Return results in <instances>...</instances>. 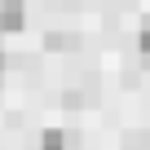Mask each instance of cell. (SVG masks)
I'll list each match as a JSON object with an SVG mask.
<instances>
[{
	"mask_svg": "<svg viewBox=\"0 0 150 150\" xmlns=\"http://www.w3.org/2000/svg\"><path fill=\"white\" fill-rule=\"evenodd\" d=\"M27 18V0H0V35H13Z\"/></svg>",
	"mask_w": 150,
	"mask_h": 150,
	"instance_id": "obj_1",
	"label": "cell"
},
{
	"mask_svg": "<svg viewBox=\"0 0 150 150\" xmlns=\"http://www.w3.org/2000/svg\"><path fill=\"white\" fill-rule=\"evenodd\" d=\"M44 49L62 53V49H80V35H71V31H49L44 35Z\"/></svg>",
	"mask_w": 150,
	"mask_h": 150,
	"instance_id": "obj_2",
	"label": "cell"
},
{
	"mask_svg": "<svg viewBox=\"0 0 150 150\" xmlns=\"http://www.w3.org/2000/svg\"><path fill=\"white\" fill-rule=\"evenodd\" d=\"M40 150H66V137H62L57 128H49V132L40 137Z\"/></svg>",
	"mask_w": 150,
	"mask_h": 150,
	"instance_id": "obj_3",
	"label": "cell"
},
{
	"mask_svg": "<svg viewBox=\"0 0 150 150\" xmlns=\"http://www.w3.org/2000/svg\"><path fill=\"white\" fill-rule=\"evenodd\" d=\"M141 53H150V18L141 22Z\"/></svg>",
	"mask_w": 150,
	"mask_h": 150,
	"instance_id": "obj_4",
	"label": "cell"
},
{
	"mask_svg": "<svg viewBox=\"0 0 150 150\" xmlns=\"http://www.w3.org/2000/svg\"><path fill=\"white\" fill-rule=\"evenodd\" d=\"M5 66H9V57H5V53H0V71H5Z\"/></svg>",
	"mask_w": 150,
	"mask_h": 150,
	"instance_id": "obj_5",
	"label": "cell"
}]
</instances>
